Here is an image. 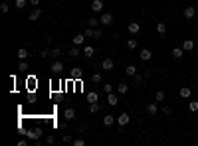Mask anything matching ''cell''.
Here are the masks:
<instances>
[{
    "label": "cell",
    "instance_id": "1",
    "mask_svg": "<svg viewBox=\"0 0 198 146\" xmlns=\"http://www.w3.org/2000/svg\"><path fill=\"white\" fill-rule=\"evenodd\" d=\"M129 123H131V117H129L127 113H121L117 117V124H119V127H127Z\"/></svg>",
    "mask_w": 198,
    "mask_h": 146
},
{
    "label": "cell",
    "instance_id": "2",
    "mask_svg": "<svg viewBox=\"0 0 198 146\" xmlns=\"http://www.w3.org/2000/svg\"><path fill=\"white\" fill-rule=\"evenodd\" d=\"M99 22L103 24V26H109V24L113 22V14H109V12H105V14H101V18H99Z\"/></svg>",
    "mask_w": 198,
    "mask_h": 146
},
{
    "label": "cell",
    "instance_id": "3",
    "mask_svg": "<svg viewBox=\"0 0 198 146\" xmlns=\"http://www.w3.org/2000/svg\"><path fill=\"white\" fill-rule=\"evenodd\" d=\"M101 67H103V69H107V71H111L115 67V63H113V59H111V57H105L103 61H101Z\"/></svg>",
    "mask_w": 198,
    "mask_h": 146
},
{
    "label": "cell",
    "instance_id": "4",
    "mask_svg": "<svg viewBox=\"0 0 198 146\" xmlns=\"http://www.w3.org/2000/svg\"><path fill=\"white\" fill-rule=\"evenodd\" d=\"M16 55H18V59H20V61H26L30 53H28V49H26V47H20L18 52H16Z\"/></svg>",
    "mask_w": 198,
    "mask_h": 146
},
{
    "label": "cell",
    "instance_id": "5",
    "mask_svg": "<svg viewBox=\"0 0 198 146\" xmlns=\"http://www.w3.org/2000/svg\"><path fill=\"white\" fill-rule=\"evenodd\" d=\"M194 14H196L194 6H186V8H184V18H186V20H192V18H194Z\"/></svg>",
    "mask_w": 198,
    "mask_h": 146
},
{
    "label": "cell",
    "instance_id": "6",
    "mask_svg": "<svg viewBox=\"0 0 198 146\" xmlns=\"http://www.w3.org/2000/svg\"><path fill=\"white\" fill-rule=\"evenodd\" d=\"M139 55H141V59H143V61H149V59L153 57V52H151V49H147V47H143Z\"/></svg>",
    "mask_w": 198,
    "mask_h": 146
},
{
    "label": "cell",
    "instance_id": "7",
    "mask_svg": "<svg viewBox=\"0 0 198 146\" xmlns=\"http://www.w3.org/2000/svg\"><path fill=\"white\" fill-rule=\"evenodd\" d=\"M178 95L182 97V99H190V95H192V91H190V87H180Z\"/></svg>",
    "mask_w": 198,
    "mask_h": 146
},
{
    "label": "cell",
    "instance_id": "8",
    "mask_svg": "<svg viewBox=\"0 0 198 146\" xmlns=\"http://www.w3.org/2000/svg\"><path fill=\"white\" fill-rule=\"evenodd\" d=\"M63 118H66V121H73V118H76V111H73V109H66V111H63Z\"/></svg>",
    "mask_w": 198,
    "mask_h": 146
},
{
    "label": "cell",
    "instance_id": "9",
    "mask_svg": "<svg viewBox=\"0 0 198 146\" xmlns=\"http://www.w3.org/2000/svg\"><path fill=\"white\" fill-rule=\"evenodd\" d=\"M180 47H182L184 52H192V49H194V42H192V40H184Z\"/></svg>",
    "mask_w": 198,
    "mask_h": 146
},
{
    "label": "cell",
    "instance_id": "10",
    "mask_svg": "<svg viewBox=\"0 0 198 146\" xmlns=\"http://www.w3.org/2000/svg\"><path fill=\"white\" fill-rule=\"evenodd\" d=\"M113 123H117V118H115L113 115H105V117H103V124H105V127H111Z\"/></svg>",
    "mask_w": 198,
    "mask_h": 146
},
{
    "label": "cell",
    "instance_id": "11",
    "mask_svg": "<svg viewBox=\"0 0 198 146\" xmlns=\"http://www.w3.org/2000/svg\"><path fill=\"white\" fill-rule=\"evenodd\" d=\"M91 10H93V12H101V10H103V2H101V0H93V2H91Z\"/></svg>",
    "mask_w": 198,
    "mask_h": 146
},
{
    "label": "cell",
    "instance_id": "12",
    "mask_svg": "<svg viewBox=\"0 0 198 146\" xmlns=\"http://www.w3.org/2000/svg\"><path fill=\"white\" fill-rule=\"evenodd\" d=\"M38 18H42V10H40V8H36V10H32V14H30V22H36V20H38Z\"/></svg>",
    "mask_w": 198,
    "mask_h": 146
},
{
    "label": "cell",
    "instance_id": "13",
    "mask_svg": "<svg viewBox=\"0 0 198 146\" xmlns=\"http://www.w3.org/2000/svg\"><path fill=\"white\" fill-rule=\"evenodd\" d=\"M107 103L111 105V107H115V105L119 103V97H117V95H113V93H107Z\"/></svg>",
    "mask_w": 198,
    "mask_h": 146
},
{
    "label": "cell",
    "instance_id": "14",
    "mask_svg": "<svg viewBox=\"0 0 198 146\" xmlns=\"http://www.w3.org/2000/svg\"><path fill=\"white\" fill-rule=\"evenodd\" d=\"M83 55H85V57H89V59H91V57L95 55V47H91V46H85V47H83Z\"/></svg>",
    "mask_w": 198,
    "mask_h": 146
},
{
    "label": "cell",
    "instance_id": "15",
    "mask_svg": "<svg viewBox=\"0 0 198 146\" xmlns=\"http://www.w3.org/2000/svg\"><path fill=\"white\" fill-rule=\"evenodd\" d=\"M61 69H63V63L61 61H54L52 63V73H61Z\"/></svg>",
    "mask_w": 198,
    "mask_h": 146
},
{
    "label": "cell",
    "instance_id": "16",
    "mask_svg": "<svg viewBox=\"0 0 198 146\" xmlns=\"http://www.w3.org/2000/svg\"><path fill=\"white\" fill-rule=\"evenodd\" d=\"M139 30H141L139 22H131V24H129V34H139Z\"/></svg>",
    "mask_w": 198,
    "mask_h": 146
},
{
    "label": "cell",
    "instance_id": "17",
    "mask_svg": "<svg viewBox=\"0 0 198 146\" xmlns=\"http://www.w3.org/2000/svg\"><path fill=\"white\" fill-rule=\"evenodd\" d=\"M184 53H186V52H184L182 47H175V49H172V57H175V59H180Z\"/></svg>",
    "mask_w": 198,
    "mask_h": 146
},
{
    "label": "cell",
    "instance_id": "18",
    "mask_svg": "<svg viewBox=\"0 0 198 146\" xmlns=\"http://www.w3.org/2000/svg\"><path fill=\"white\" fill-rule=\"evenodd\" d=\"M156 111H159V109H156V103H149V105H147V113H149V115H156Z\"/></svg>",
    "mask_w": 198,
    "mask_h": 146
},
{
    "label": "cell",
    "instance_id": "19",
    "mask_svg": "<svg viewBox=\"0 0 198 146\" xmlns=\"http://www.w3.org/2000/svg\"><path fill=\"white\" fill-rule=\"evenodd\" d=\"M127 91H129V85H127V83H121V85H117V93H119V95H125Z\"/></svg>",
    "mask_w": 198,
    "mask_h": 146
},
{
    "label": "cell",
    "instance_id": "20",
    "mask_svg": "<svg viewBox=\"0 0 198 146\" xmlns=\"http://www.w3.org/2000/svg\"><path fill=\"white\" fill-rule=\"evenodd\" d=\"M83 42H85V34H79V36L73 38V46H81Z\"/></svg>",
    "mask_w": 198,
    "mask_h": 146
},
{
    "label": "cell",
    "instance_id": "21",
    "mask_svg": "<svg viewBox=\"0 0 198 146\" xmlns=\"http://www.w3.org/2000/svg\"><path fill=\"white\" fill-rule=\"evenodd\" d=\"M156 32H159L160 36H165V32H166V24H165V22H159V24H156Z\"/></svg>",
    "mask_w": 198,
    "mask_h": 146
},
{
    "label": "cell",
    "instance_id": "22",
    "mask_svg": "<svg viewBox=\"0 0 198 146\" xmlns=\"http://www.w3.org/2000/svg\"><path fill=\"white\" fill-rule=\"evenodd\" d=\"M125 71H127V75H137V65H127L125 67Z\"/></svg>",
    "mask_w": 198,
    "mask_h": 146
},
{
    "label": "cell",
    "instance_id": "23",
    "mask_svg": "<svg viewBox=\"0 0 198 146\" xmlns=\"http://www.w3.org/2000/svg\"><path fill=\"white\" fill-rule=\"evenodd\" d=\"M81 73H83V71H81L79 67H76V69L71 71V77H73V79H81Z\"/></svg>",
    "mask_w": 198,
    "mask_h": 146
},
{
    "label": "cell",
    "instance_id": "24",
    "mask_svg": "<svg viewBox=\"0 0 198 146\" xmlns=\"http://www.w3.org/2000/svg\"><path fill=\"white\" fill-rule=\"evenodd\" d=\"M87 99H89V103H97V93H95V91H89V93H87Z\"/></svg>",
    "mask_w": 198,
    "mask_h": 146
},
{
    "label": "cell",
    "instance_id": "25",
    "mask_svg": "<svg viewBox=\"0 0 198 146\" xmlns=\"http://www.w3.org/2000/svg\"><path fill=\"white\" fill-rule=\"evenodd\" d=\"M83 34H85V38H95V28H87Z\"/></svg>",
    "mask_w": 198,
    "mask_h": 146
},
{
    "label": "cell",
    "instance_id": "26",
    "mask_svg": "<svg viewBox=\"0 0 198 146\" xmlns=\"http://www.w3.org/2000/svg\"><path fill=\"white\" fill-rule=\"evenodd\" d=\"M91 81H93V83H101L103 77H101V73H93V75H91Z\"/></svg>",
    "mask_w": 198,
    "mask_h": 146
},
{
    "label": "cell",
    "instance_id": "27",
    "mask_svg": "<svg viewBox=\"0 0 198 146\" xmlns=\"http://www.w3.org/2000/svg\"><path fill=\"white\" fill-rule=\"evenodd\" d=\"M127 47H129V49H135V47H137V40H135V38H131V40L127 42Z\"/></svg>",
    "mask_w": 198,
    "mask_h": 146
},
{
    "label": "cell",
    "instance_id": "28",
    "mask_svg": "<svg viewBox=\"0 0 198 146\" xmlns=\"http://www.w3.org/2000/svg\"><path fill=\"white\" fill-rule=\"evenodd\" d=\"M188 109H190V111H192V113H196V111H198V101H190Z\"/></svg>",
    "mask_w": 198,
    "mask_h": 146
},
{
    "label": "cell",
    "instance_id": "29",
    "mask_svg": "<svg viewBox=\"0 0 198 146\" xmlns=\"http://www.w3.org/2000/svg\"><path fill=\"white\" fill-rule=\"evenodd\" d=\"M70 55H71V57H77V55H79V47H77V46L71 47V49H70Z\"/></svg>",
    "mask_w": 198,
    "mask_h": 146
},
{
    "label": "cell",
    "instance_id": "30",
    "mask_svg": "<svg viewBox=\"0 0 198 146\" xmlns=\"http://www.w3.org/2000/svg\"><path fill=\"white\" fill-rule=\"evenodd\" d=\"M14 6H16L18 10H22L24 6H26V0H16V2H14Z\"/></svg>",
    "mask_w": 198,
    "mask_h": 146
},
{
    "label": "cell",
    "instance_id": "31",
    "mask_svg": "<svg viewBox=\"0 0 198 146\" xmlns=\"http://www.w3.org/2000/svg\"><path fill=\"white\" fill-rule=\"evenodd\" d=\"M155 99H156V101H165V91H156Z\"/></svg>",
    "mask_w": 198,
    "mask_h": 146
},
{
    "label": "cell",
    "instance_id": "32",
    "mask_svg": "<svg viewBox=\"0 0 198 146\" xmlns=\"http://www.w3.org/2000/svg\"><path fill=\"white\" fill-rule=\"evenodd\" d=\"M89 111H91V113H99V105L97 103H91L89 105Z\"/></svg>",
    "mask_w": 198,
    "mask_h": 146
},
{
    "label": "cell",
    "instance_id": "33",
    "mask_svg": "<svg viewBox=\"0 0 198 146\" xmlns=\"http://www.w3.org/2000/svg\"><path fill=\"white\" fill-rule=\"evenodd\" d=\"M87 24H89V28H95V26H97V24H101V22H99L97 18H91V20H89Z\"/></svg>",
    "mask_w": 198,
    "mask_h": 146
},
{
    "label": "cell",
    "instance_id": "34",
    "mask_svg": "<svg viewBox=\"0 0 198 146\" xmlns=\"http://www.w3.org/2000/svg\"><path fill=\"white\" fill-rule=\"evenodd\" d=\"M0 10H2V12L6 14V12L10 10V4H6V2H2V4H0Z\"/></svg>",
    "mask_w": 198,
    "mask_h": 146
},
{
    "label": "cell",
    "instance_id": "35",
    "mask_svg": "<svg viewBox=\"0 0 198 146\" xmlns=\"http://www.w3.org/2000/svg\"><path fill=\"white\" fill-rule=\"evenodd\" d=\"M83 144H85L83 138H76V140H73V146H83Z\"/></svg>",
    "mask_w": 198,
    "mask_h": 146
},
{
    "label": "cell",
    "instance_id": "36",
    "mask_svg": "<svg viewBox=\"0 0 198 146\" xmlns=\"http://www.w3.org/2000/svg\"><path fill=\"white\" fill-rule=\"evenodd\" d=\"M50 55H52V57H60V49H57V47H56V49H52Z\"/></svg>",
    "mask_w": 198,
    "mask_h": 146
},
{
    "label": "cell",
    "instance_id": "37",
    "mask_svg": "<svg viewBox=\"0 0 198 146\" xmlns=\"http://www.w3.org/2000/svg\"><path fill=\"white\" fill-rule=\"evenodd\" d=\"M18 69H20V71H26V69H28V65H26V61H20Z\"/></svg>",
    "mask_w": 198,
    "mask_h": 146
},
{
    "label": "cell",
    "instance_id": "38",
    "mask_svg": "<svg viewBox=\"0 0 198 146\" xmlns=\"http://www.w3.org/2000/svg\"><path fill=\"white\" fill-rule=\"evenodd\" d=\"M95 38H103V30H97V28H95Z\"/></svg>",
    "mask_w": 198,
    "mask_h": 146
},
{
    "label": "cell",
    "instance_id": "39",
    "mask_svg": "<svg viewBox=\"0 0 198 146\" xmlns=\"http://www.w3.org/2000/svg\"><path fill=\"white\" fill-rule=\"evenodd\" d=\"M162 115H170V107H169V105H165V107H162Z\"/></svg>",
    "mask_w": 198,
    "mask_h": 146
},
{
    "label": "cell",
    "instance_id": "40",
    "mask_svg": "<svg viewBox=\"0 0 198 146\" xmlns=\"http://www.w3.org/2000/svg\"><path fill=\"white\" fill-rule=\"evenodd\" d=\"M57 127H60L61 130H66V128H67V123H66V121H63V123H57Z\"/></svg>",
    "mask_w": 198,
    "mask_h": 146
},
{
    "label": "cell",
    "instance_id": "41",
    "mask_svg": "<svg viewBox=\"0 0 198 146\" xmlns=\"http://www.w3.org/2000/svg\"><path fill=\"white\" fill-rule=\"evenodd\" d=\"M133 79H135V83H141V81H143V77L137 73V75H133Z\"/></svg>",
    "mask_w": 198,
    "mask_h": 146
},
{
    "label": "cell",
    "instance_id": "42",
    "mask_svg": "<svg viewBox=\"0 0 198 146\" xmlns=\"http://www.w3.org/2000/svg\"><path fill=\"white\" fill-rule=\"evenodd\" d=\"M103 91H105V93H111V85H109V83L103 85Z\"/></svg>",
    "mask_w": 198,
    "mask_h": 146
},
{
    "label": "cell",
    "instance_id": "43",
    "mask_svg": "<svg viewBox=\"0 0 198 146\" xmlns=\"http://www.w3.org/2000/svg\"><path fill=\"white\" fill-rule=\"evenodd\" d=\"M46 142H48V144H54V142H56V138H54V136H48Z\"/></svg>",
    "mask_w": 198,
    "mask_h": 146
},
{
    "label": "cell",
    "instance_id": "44",
    "mask_svg": "<svg viewBox=\"0 0 198 146\" xmlns=\"http://www.w3.org/2000/svg\"><path fill=\"white\" fill-rule=\"evenodd\" d=\"M40 55H42V57H48V55H50V52H48V49H42V52H40Z\"/></svg>",
    "mask_w": 198,
    "mask_h": 146
},
{
    "label": "cell",
    "instance_id": "45",
    "mask_svg": "<svg viewBox=\"0 0 198 146\" xmlns=\"http://www.w3.org/2000/svg\"><path fill=\"white\" fill-rule=\"evenodd\" d=\"M30 4H32V6H38V4H40V0H30Z\"/></svg>",
    "mask_w": 198,
    "mask_h": 146
},
{
    "label": "cell",
    "instance_id": "46",
    "mask_svg": "<svg viewBox=\"0 0 198 146\" xmlns=\"http://www.w3.org/2000/svg\"><path fill=\"white\" fill-rule=\"evenodd\" d=\"M196 6H198V0H196Z\"/></svg>",
    "mask_w": 198,
    "mask_h": 146
}]
</instances>
